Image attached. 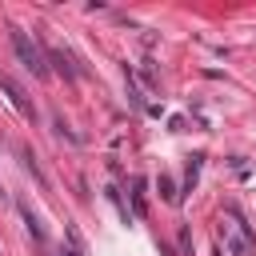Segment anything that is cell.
I'll return each mask as SVG.
<instances>
[{
  "instance_id": "1",
  "label": "cell",
  "mask_w": 256,
  "mask_h": 256,
  "mask_svg": "<svg viewBox=\"0 0 256 256\" xmlns=\"http://www.w3.org/2000/svg\"><path fill=\"white\" fill-rule=\"evenodd\" d=\"M220 240H224V248H228L232 256H252V248H256V240L248 236V228H244L236 216H224V220H220Z\"/></svg>"
},
{
  "instance_id": "2",
  "label": "cell",
  "mask_w": 256,
  "mask_h": 256,
  "mask_svg": "<svg viewBox=\"0 0 256 256\" xmlns=\"http://www.w3.org/2000/svg\"><path fill=\"white\" fill-rule=\"evenodd\" d=\"M12 48H16V56H20V64H24L28 72H36V76L48 72V68H44V56H40V48H36V40H28L24 28H12Z\"/></svg>"
},
{
  "instance_id": "3",
  "label": "cell",
  "mask_w": 256,
  "mask_h": 256,
  "mask_svg": "<svg viewBox=\"0 0 256 256\" xmlns=\"http://www.w3.org/2000/svg\"><path fill=\"white\" fill-rule=\"evenodd\" d=\"M0 84H4V92H8V96H12V100H16V108H20V112H24V116H36V112H32V104H28V100H24V92H20V88H16V84H12V80H0Z\"/></svg>"
}]
</instances>
